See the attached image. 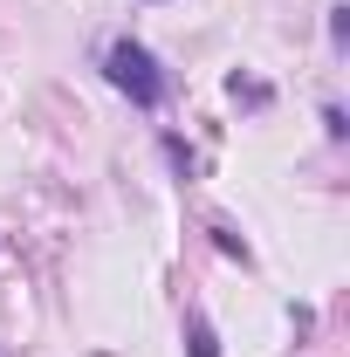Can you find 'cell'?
I'll return each mask as SVG.
<instances>
[{
    "label": "cell",
    "mask_w": 350,
    "mask_h": 357,
    "mask_svg": "<svg viewBox=\"0 0 350 357\" xmlns=\"http://www.w3.org/2000/svg\"><path fill=\"white\" fill-rule=\"evenodd\" d=\"M103 76H110L117 96H131L137 110H158V103H165V69H158V55L144 42H131V35L103 48Z\"/></svg>",
    "instance_id": "6da1fadb"
},
{
    "label": "cell",
    "mask_w": 350,
    "mask_h": 357,
    "mask_svg": "<svg viewBox=\"0 0 350 357\" xmlns=\"http://www.w3.org/2000/svg\"><path fill=\"white\" fill-rule=\"evenodd\" d=\"M185 351H192V357H220V351H213V330H206V316H185Z\"/></svg>",
    "instance_id": "7a4b0ae2"
},
{
    "label": "cell",
    "mask_w": 350,
    "mask_h": 357,
    "mask_svg": "<svg viewBox=\"0 0 350 357\" xmlns=\"http://www.w3.org/2000/svg\"><path fill=\"white\" fill-rule=\"evenodd\" d=\"M330 42H337V48L350 42V7H330Z\"/></svg>",
    "instance_id": "3957f363"
}]
</instances>
